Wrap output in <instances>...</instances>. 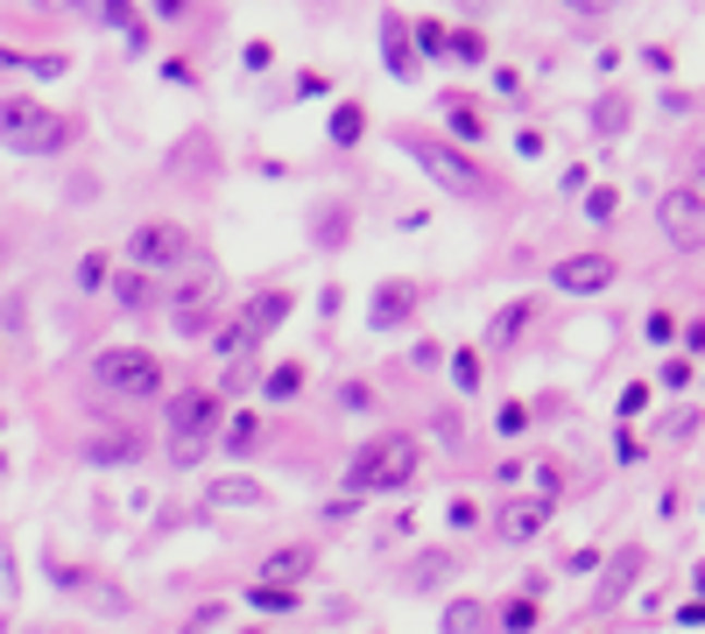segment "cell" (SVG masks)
Instances as JSON below:
<instances>
[{
	"instance_id": "6",
	"label": "cell",
	"mask_w": 705,
	"mask_h": 634,
	"mask_svg": "<svg viewBox=\"0 0 705 634\" xmlns=\"http://www.w3.org/2000/svg\"><path fill=\"white\" fill-rule=\"evenodd\" d=\"M170 459L177 465H198L205 451L219 444V395H205V388H184V395H170Z\"/></svg>"
},
{
	"instance_id": "20",
	"label": "cell",
	"mask_w": 705,
	"mask_h": 634,
	"mask_svg": "<svg viewBox=\"0 0 705 634\" xmlns=\"http://www.w3.org/2000/svg\"><path fill=\"white\" fill-rule=\"evenodd\" d=\"M254 607H262V613H290L296 607V593H290V585H276V578H262V585H254Z\"/></svg>"
},
{
	"instance_id": "12",
	"label": "cell",
	"mask_w": 705,
	"mask_h": 634,
	"mask_svg": "<svg viewBox=\"0 0 705 634\" xmlns=\"http://www.w3.org/2000/svg\"><path fill=\"white\" fill-rule=\"evenodd\" d=\"M142 451H148L142 430H93V437L78 444V459H85V465H134Z\"/></svg>"
},
{
	"instance_id": "9",
	"label": "cell",
	"mask_w": 705,
	"mask_h": 634,
	"mask_svg": "<svg viewBox=\"0 0 705 634\" xmlns=\"http://www.w3.org/2000/svg\"><path fill=\"white\" fill-rule=\"evenodd\" d=\"M613 276H621L613 254H564V261L550 268V282H558L564 296H599V290H613Z\"/></svg>"
},
{
	"instance_id": "27",
	"label": "cell",
	"mask_w": 705,
	"mask_h": 634,
	"mask_svg": "<svg viewBox=\"0 0 705 634\" xmlns=\"http://www.w3.org/2000/svg\"><path fill=\"white\" fill-rule=\"evenodd\" d=\"M522 325H530V304H508V310H501V325H494V345H515V339H522Z\"/></svg>"
},
{
	"instance_id": "37",
	"label": "cell",
	"mask_w": 705,
	"mask_h": 634,
	"mask_svg": "<svg viewBox=\"0 0 705 634\" xmlns=\"http://www.w3.org/2000/svg\"><path fill=\"white\" fill-rule=\"evenodd\" d=\"M586 211H593V219H613V211H621V198H613V191H593Z\"/></svg>"
},
{
	"instance_id": "1",
	"label": "cell",
	"mask_w": 705,
	"mask_h": 634,
	"mask_svg": "<svg viewBox=\"0 0 705 634\" xmlns=\"http://www.w3.org/2000/svg\"><path fill=\"white\" fill-rule=\"evenodd\" d=\"M416 465H424V444L410 430H381L353 451L347 487L353 493H402V487H416Z\"/></svg>"
},
{
	"instance_id": "31",
	"label": "cell",
	"mask_w": 705,
	"mask_h": 634,
	"mask_svg": "<svg viewBox=\"0 0 705 634\" xmlns=\"http://www.w3.org/2000/svg\"><path fill=\"white\" fill-rule=\"evenodd\" d=\"M360 127H367L360 106H339V113H332V142H360Z\"/></svg>"
},
{
	"instance_id": "18",
	"label": "cell",
	"mask_w": 705,
	"mask_h": 634,
	"mask_svg": "<svg viewBox=\"0 0 705 634\" xmlns=\"http://www.w3.org/2000/svg\"><path fill=\"white\" fill-rule=\"evenodd\" d=\"M473 627H487V607L479 599H452L445 607V634H473Z\"/></svg>"
},
{
	"instance_id": "21",
	"label": "cell",
	"mask_w": 705,
	"mask_h": 634,
	"mask_svg": "<svg viewBox=\"0 0 705 634\" xmlns=\"http://www.w3.org/2000/svg\"><path fill=\"white\" fill-rule=\"evenodd\" d=\"M593 127H599V134H621V127H628V99H621V93H607V99L593 106Z\"/></svg>"
},
{
	"instance_id": "25",
	"label": "cell",
	"mask_w": 705,
	"mask_h": 634,
	"mask_svg": "<svg viewBox=\"0 0 705 634\" xmlns=\"http://www.w3.org/2000/svg\"><path fill=\"white\" fill-rule=\"evenodd\" d=\"M254 437H262V423H254V416H233V423H227V437H219V444H227L233 459H240V451H254Z\"/></svg>"
},
{
	"instance_id": "30",
	"label": "cell",
	"mask_w": 705,
	"mask_h": 634,
	"mask_svg": "<svg viewBox=\"0 0 705 634\" xmlns=\"http://www.w3.org/2000/svg\"><path fill=\"white\" fill-rule=\"evenodd\" d=\"M445 578H452V557H445V550H438V557H424V564L410 571V585H445Z\"/></svg>"
},
{
	"instance_id": "32",
	"label": "cell",
	"mask_w": 705,
	"mask_h": 634,
	"mask_svg": "<svg viewBox=\"0 0 705 634\" xmlns=\"http://www.w3.org/2000/svg\"><path fill=\"white\" fill-rule=\"evenodd\" d=\"M452 57H459V64H479V57H487V42H479L473 28H452Z\"/></svg>"
},
{
	"instance_id": "35",
	"label": "cell",
	"mask_w": 705,
	"mask_h": 634,
	"mask_svg": "<svg viewBox=\"0 0 705 634\" xmlns=\"http://www.w3.org/2000/svg\"><path fill=\"white\" fill-rule=\"evenodd\" d=\"M522 430H530V410H522V402H508V410H501V437H522Z\"/></svg>"
},
{
	"instance_id": "33",
	"label": "cell",
	"mask_w": 705,
	"mask_h": 634,
	"mask_svg": "<svg viewBox=\"0 0 705 634\" xmlns=\"http://www.w3.org/2000/svg\"><path fill=\"white\" fill-rule=\"evenodd\" d=\"M452 381H459V388H479V353H466V345H459V353H452Z\"/></svg>"
},
{
	"instance_id": "7",
	"label": "cell",
	"mask_w": 705,
	"mask_h": 634,
	"mask_svg": "<svg viewBox=\"0 0 705 634\" xmlns=\"http://www.w3.org/2000/svg\"><path fill=\"white\" fill-rule=\"evenodd\" d=\"M656 219H664V240L670 247H705V191H664V205H656Z\"/></svg>"
},
{
	"instance_id": "26",
	"label": "cell",
	"mask_w": 705,
	"mask_h": 634,
	"mask_svg": "<svg viewBox=\"0 0 705 634\" xmlns=\"http://www.w3.org/2000/svg\"><path fill=\"white\" fill-rule=\"evenodd\" d=\"M536 621H544V613H536L530 599H508V607H501V627H508V634H530Z\"/></svg>"
},
{
	"instance_id": "39",
	"label": "cell",
	"mask_w": 705,
	"mask_h": 634,
	"mask_svg": "<svg viewBox=\"0 0 705 634\" xmlns=\"http://www.w3.org/2000/svg\"><path fill=\"white\" fill-rule=\"evenodd\" d=\"M42 8H78V14H85V8H93V0H42Z\"/></svg>"
},
{
	"instance_id": "23",
	"label": "cell",
	"mask_w": 705,
	"mask_h": 634,
	"mask_svg": "<svg viewBox=\"0 0 705 634\" xmlns=\"http://www.w3.org/2000/svg\"><path fill=\"white\" fill-rule=\"evenodd\" d=\"M212 501L219 508H247V501L262 508V487H254V479H227V487H212Z\"/></svg>"
},
{
	"instance_id": "22",
	"label": "cell",
	"mask_w": 705,
	"mask_h": 634,
	"mask_svg": "<svg viewBox=\"0 0 705 634\" xmlns=\"http://www.w3.org/2000/svg\"><path fill=\"white\" fill-rule=\"evenodd\" d=\"M268 395L276 402H290V395H304V367H296V359H282L276 374H268Z\"/></svg>"
},
{
	"instance_id": "34",
	"label": "cell",
	"mask_w": 705,
	"mask_h": 634,
	"mask_svg": "<svg viewBox=\"0 0 705 634\" xmlns=\"http://www.w3.org/2000/svg\"><path fill=\"white\" fill-rule=\"evenodd\" d=\"M99 282H107V254H85L78 261V290H99Z\"/></svg>"
},
{
	"instance_id": "14",
	"label": "cell",
	"mask_w": 705,
	"mask_h": 634,
	"mask_svg": "<svg viewBox=\"0 0 705 634\" xmlns=\"http://www.w3.org/2000/svg\"><path fill=\"white\" fill-rule=\"evenodd\" d=\"M85 14H93V22H107V28H120V36H127L134 50L148 42V28H142V14H134V0H93Z\"/></svg>"
},
{
	"instance_id": "41",
	"label": "cell",
	"mask_w": 705,
	"mask_h": 634,
	"mask_svg": "<svg viewBox=\"0 0 705 634\" xmlns=\"http://www.w3.org/2000/svg\"><path fill=\"white\" fill-rule=\"evenodd\" d=\"M698 191H705V148H698Z\"/></svg>"
},
{
	"instance_id": "4",
	"label": "cell",
	"mask_w": 705,
	"mask_h": 634,
	"mask_svg": "<svg viewBox=\"0 0 705 634\" xmlns=\"http://www.w3.org/2000/svg\"><path fill=\"white\" fill-rule=\"evenodd\" d=\"M93 388L107 402H156L162 395V359L148 345H107L93 359Z\"/></svg>"
},
{
	"instance_id": "28",
	"label": "cell",
	"mask_w": 705,
	"mask_h": 634,
	"mask_svg": "<svg viewBox=\"0 0 705 634\" xmlns=\"http://www.w3.org/2000/svg\"><path fill=\"white\" fill-rule=\"evenodd\" d=\"M452 134H459V142H479V134H487V120H479L466 99H452Z\"/></svg>"
},
{
	"instance_id": "15",
	"label": "cell",
	"mask_w": 705,
	"mask_h": 634,
	"mask_svg": "<svg viewBox=\"0 0 705 634\" xmlns=\"http://www.w3.org/2000/svg\"><path fill=\"white\" fill-rule=\"evenodd\" d=\"M113 296H120V310H148V304H156V276H148V268H120Z\"/></svg>"
},
{
	"instance_id": "17",
	"label": "cell",
	"mask_w": 705,
	"mask_h": 634,
	"mask_svg": "<svg viewBox=\"0 0 705 634\" xmlns=\"http://www.w3.org/2000/svg\"><path fill=\"white\" fill-rule=\"evenodd\" d=\"M282 310H290V296H282V290H268L262 304H247V325H254V339H268V331L282 325Z\"/></svg>"
},
{
	"instance_id": "10",
	"label": "cell",
	"mask_w": 705,
	"mask_h": 634,
	"mask_svg": "<svg viewBox=\"0 0 705 634\" xmlns=\"http://www.w3.org/2000/svg\"><path fill=\"white\" fill-rule=\"evenodd\" d=\"M550 508H558V493H515V501L494 515V528H501V542H536L550 528Z\"/></svg>"
},
{
	"instance_id": "36",
	"label": "cell",
	"mask_w": 705,
	"mask_h": 634,
	"mask_svg": "<svg viewBox=\"0 0 705 634\" xmlns=\"http://www.w3.org/2000/svg\"><path fill=\"white\" fill-rule=\"evenodd\" d=\"M621 410H628V416L649 410V381H628V388H621Z\"/></svg>"
},
{
	"instance_id": "19",
	"label": "cell",
	"mask_w": 705,
	"mask_h": 634,
	"mask_svg": "<svg viewBox=\"0 0 705 634\" xmlns=\"http://www.w3.org/2000/svg\"><path fill=\"white\" fill-rule=\"evenodd\" d=\"M410 36H416V50H424V57H452V28H445V22H416Z\"/></svg>"
},
{
	"instance_id": "29",
	"label": "cell",
	"mask_w": 705,
	"mask_h": 634,
	"mask_svg": "<svg viewBox=\"0 0 705 634\" xmlns=\"http://www.w3.org/2000/svg\"><path fill=\"white\" fill-rule=\"evenodd\" d=\"M381 28H388V64H396V71H410V28H402L396 14H388Z\"/></svg>"
},
{
	"instance_id": "16",
	"label": "cell",
	"mask_w": 705,
	"mask_h": 634,
	"mask_svg": "<svg viewBox=\"0 0 705 634\" xmlns=\"http://www.w3.org/2000/svg\"><path fill=\"white\" fill-rule=\"evenodd\" d=\"M311 564H318V550L311 542H296V550H276L262 564V578H276V585H290V578H311Z\"/></svg>"
},
{
	"instance_id": "24",
	"label": "cell",
	"mask_w": 705,
	"mask_h": 634,
	"mask_svg": "<svg viewBox=\"0 0 705 634\" xmlns=\"http://www.w3.org/2000/svg\"><path fill=\"white\" fill-rule=\"evenodd\" d=\"M0 64H28V71H36V78H64V57H22V50H0Z\"/></svg>"
},
{
	"instance_id": "13",
	"label": "cell",
	"mask_w": 705,
	"mask_h": 634,
	"mask_svg": "<svg viewBox=\"0 0 705 634\" xmlns=\"http://www.w3.org/2000/svg\"><path fill=\"white\" fill-rule=\"evenodd\" d=\"M635 571H642V550H621L607 571H599V585H593V607H613V599L635 585Z\"/></svg>"
},
{
	"instance_id": "11",
	"label": "cell",
	"mask_w": 705,
	"mask_h": 634,
	"mask_svg": "<svg viewBox=\"0 0 705 634\" xmlns=\"http://www.w3.org/2000/svg\"><path fill=\"white\" fill-rule=\"evenodd\" d=\"M416 310H424V282H381V290H374V304H367V325L396 331V325H410Z\"/></svg>"
},
{
	"instance_id": "2",
	"label": "cell",
	"mask_w": 705,
	"mask_h": 634,
	"mask_svg": "<svg viewBox=\"0 0 705 634\" xmlns=\"http://www.w3.org/2000/svg\"><path fill=\"white\" fill-rule=\"evenodd\" d=\"M71 142H78V120L50 113V106L28 99V93L0 99V148H14V156H57Z\"/></svg>"
},
{
	"instance_id": "38",
	"label": "cell",
	"mask_w": 705,
	"mask_h": 634,
	"mask_svg": "<svg viewBox=\"0 0 705 634\" xmlns=\"http://www.w3.org/2000/svg\"><path fill=\"white\" fill-rule=\"evenodd\" d=\"M564 8H579V14H613L621 0H564Z\"/></svg>"
},
{
	"instance_id": "40",
	"label": "cell",
	"mask_w": 705,
	"mask_h": 634,
	"mask_svg": "<svg viewBox=\"0 0 705 634\" xmlns=\"http://www.w3.org/2000/svg\"><path fill=\"white\" fill-rule=\"evenodd\" d=\"M191 8V0H162V14H184Z\"/></svg>"
},
{
	"instance_id": "8",
	"label": "cell",
	"mask_w": 705,
	"mask_h": 634,
	"mask_svg": "<svg viewBox=\"0 0 705 634\" xmlns=\"http://www.w3.org/2000/svg\"><path fill=\"white\" fill-rule=\"evenodd\" d=\"M212 310H219V276L184 282L177 304H170V331H177V339H205V331H212Z\"/></svg>"
},
{
	"instance_id": "5",
	"label": "cell",
	"mask_w": 705,
	"mask_h": 634,
	"mask_svg": "<svg viewBox=\"0 0 705 634\" xmlns=\"http://www.w3.org/2000/svg\"><path fill=\"white\" fill-rule=\"evenodd\" d=\"M127 261L148 268V276H184V268L198 261V240H191V225H177V219H142L127 233Z\"/></svg>"
},
{
	"instance_id": "3",
	"label": "cell",
	"mask_w": 705,
	"mask_h": 634,
	"mask_svg": "<svg viewBox=\"0 0 705 634\" xmlns=\"http://www.w3.org/2000/svg\"><path fill=\"white\" fill-rule=\"evenodd\" d=\"M402 148H410V162L430 176L438 191H452V198H487V170L466 156L459 142H438V134H416V127H402Z\"/></svg>"
}]
</instances>
